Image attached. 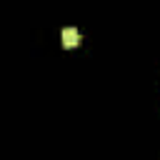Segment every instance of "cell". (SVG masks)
<instances>
[{"label": "cell", "mask_w": 160, "mask_h": 160, "mask_svg": "<svg viewBox=\"0 0 160 160\" xmlns=\"http://www.w3.org/2000/svg\"><path fill=\"white\" fill-rule=\"evenodd\" d=\"M62 45H65V48L80 45V32H78V28H65V30H62Z\"/></svg>", "instance_id": "6da1fadb"}]
</instances>
